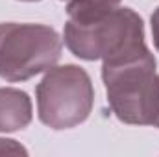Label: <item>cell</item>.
Instances as JSON below:
<instances>
[{
  "instance_id": "8",
  "label": "cell",
  "mask_w": 159,
  "mask_h": 157,
  "mask_svg": "<svg viewBox=\"0 0 159 157\" xmlns=\"http://www.w3.org/2000/svg\"><path fill=\"white\" fill-rule=\"evenodd\" d=\"M150 22H152V39H154V46L157 48V52H159V7L152 13Z\"/></svg>"
},
{
  "instance_id": "1",
  "label": "cell",
  "mask_w": 159,
  "mask_h": 157,
  "mask_svg": "<svg viewBox=\"0 0 159 157\" xmlns=\"http://www.w3.org/2000/svg\"><path fill=\"white\" fill-rule=\"evenodd\" d=\"M156 69V57L148 48L126 59L104 61L102 79L107 104L120 122L154 126L159 115V74Z\"/></svg>"
},
{
  "instance_id": "6",
  "label": "cell",
  "mask_w": 159,
  "mask_h": 157,
  "mask_svg": "<svg viewBox=\"0 0 159 157\" xmlns=\"http://www.w3.org/2000/svg\"><path fill=\"white\" fill-rule=\"evenodd\" d=\"M122 0H69L67 4V20L69 22H91L111 11H115Z\"/></svg>"
},
{
  "instance_id": "5",
  "label": "cell",
  "mask_w": 159,
  "mask_h": 157,
  "mask_svg": "<svg viewBox=\"0 0 159 157\" xmlns=\"http://www.w3.org/2000/svg\"><path fill=\"white\" fill-rule=\"evenodd\" d=\"M32 122L30 96L13 87H0V133H15Z\"/></svg>"
},
{
  "instance_id": "2",
  "label": "cell",
  "mask_w": 159,
  "mask_h": 157,
  "mask_svg": "<svg viewBox=\"0 0 159 157\" xmlns=\"http://www.w3.org/2000/svg\"><path fill=\"white\" fill-rule=\"evenodd\" d=\"M65 44L80 59L85 61H119L144 52V22L131 7L115 11L91 20L65 24Z\"/></svg>"
},
{
  "instance_id": "7",
  "label": "cell",
  "mask_w": 159,
  "mask_h": 157,
  "mask_svg": "<svg viewBox=\"0 0 159 157\" xmlns=\"http://www.w3.org/2000/svg\"><path fill=\"white\" fill-rule=\"evenodd\" d=\"M4 154H13V155H26V148H22L17 141H11V139H0V155Z\"/></svg>"
},
{
  "instance_id": "3",
  "label": "cell",
  "mask_w": 159,
  "mask_h": 157,
  "mask_svg": "<svg viewBox=\"0 0 159 157\" xmlns=\"http://www.w3.org/2000/svg\"><path fill=\"white\" fill-rule=\"evenodd\" d=\"M63 41L46 24L0 22V78L26 81L56 67Z\"/></svg>"
},
{
  "instance_id": "9",
  "label": "cell",
  "mask_w": 159,
  "mask_h": 157,
  "mask_svg": "<svg viewBox=\"0 0 159 157\" xmlns=\"http://www.w3.org/2000/svg\"><path fill=\"white\" fill-rule=\"evenodd\" d=\"M154 128H159V115H157V118H156V122H154Z\"/></svg>"
},
{
  "instance_id": "4",
  "label": "cell",
  "mask_w": 159,
  "mask_h": 157,
  "mask_svg": "<svg viewBox=\"0 0 159 157\" xmlns=\"http://www.w3.org/2000/svg\"><path fill=\"white\" fill-rule=\"evenodd\" d=\"M39 120L52 129H70L85 122L94 104L91 76L78 65L52 67L35 87Z\"/></svg>"
},
{
  "instance_id": "10",
  "label": "cell",
  "mask_w": 159,
  "mask_h": 157,
  "mask_svg": "<svg viewBox=\"0 0 159 157\" xmlns=\"http://www.w3.org/2000/svg\"><path fill=\"white\" fill-rule=\"evenodd\" d=\"M20 2H39V0H20Z\"/></svg>"
}]
</instances>
